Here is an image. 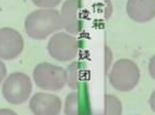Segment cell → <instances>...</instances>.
I'll return each instance as SVG.
<instances>
[{"label":"cell","mask_w":155,"mask_h":115,"mask_svg":"<svg viewBox=\"0 0 155 115\" xmlns=\"http://www.w3.org/2000/svg\"><path fill=\"white\" fill-rule=\"evenodd\" d=\"M62 29L60 12L56 9L41 8L32 11L25 20V31L35 40H44Z\"/></svg>","instance_id":"cell-1"},{"label":"cell","mask_w":155,"mask_h":115,"mask_svg":"<svg viewBox=\"0 0 155 115\" xmlns=\"http://www.w3.org/2000/svg\"><path fill=\"white\" fill-rule=\"evenodd\" d=\"M141 71L134 61L121 59L116 62L109 74V81L119 92H129L137 85Z\"/></svg>","instance_id":"cell-2"},{"label":"cell","mask_w":155,"mask_h":115,"mask_svg":"<svg viewBox=\"0 0 155 115\" xmlns=\"http://www.w3.org/2000/svg\"><path fill=\"white\" fill-rule=\"evenodd\" d=\"M31 92V79L28 75L22 72L9 74L2 82V96L12 105H20L27 102Z\"/></svg>","instance_id":"cell-3"},{"label":"cell","mask_w":155,"mask_h":115,"mask_svg":"<svg viewBox=\"0 0 155 115\" xmlns=\"http://www.w3.org/2000/svg\"><path fill=\"white\" fill-rule=\"evenodd\" d=\"M33 80L44 91H61L66 84L65 70L51 63H41L33 70Z\"/></svg>","instance_id":"cell-4"},{"label":"cell","mask_w":155,"mask_h":115,"mask_svg":"<svg viewBox=\"0 0 155 115\" xmlns=\"http://www.w3.org/2000/svg\"><path fill=\"white\" fill-rule=\"evenodd\" d=\"M50 56L59 62H68L74 60L79 52V43L71 34L55 33L48 43Z\"/></svg>","instance_id":"cell-5"},{"label":"cell","mask_w":155,"mask_h":115,"mask_svg":"<svg viewBox=\"0 0 155 115\" xmlns=\"http://www.w3.org/2000/svg\"><path fill=\"white\" fill-rule=\"evenodd\" d=\"M24 49V39L16 29L0 28V60L17 59Z\"/></svg>","instance_id":"cell-6"},{"label":"cell","mask_w":155,"mask_h":115,"mask_svg":"<svg viewBox=\"0 0 155 115\" xmlns=\"http://www.w3.org/2000/svg\"><path fill=\"white\" fill-rule=\"evenodd\" d=\"M62 28L67 33L77 35L82 31L84 26L82 5L79 0H66L60 11Z\"/></svg>","instance_id":"cell-7"},{"label":"cell","mask_w":155,"mask_h":115,"mask_svg":"<svg viewBox=\"0 0 155 115\" xmlns=\"http://www.w3.org/2000/svg\"><path fill=\"white\" fill-rule=\"evenodd\" d=\"M29 108L34 115H59L62 102L53 94L37 92L30 99Z\"/></svg>","instance_id":"cell-8"},{"label":"cell","mask_w":155,"mask_h":115,"mask_svg":"<svg viewBox=\"0 0 155 115\" xmlns=\"http://www.w3.org/2000/svg\"><path fill=\"white\" fill-rule=\"evenodd\" d=\"M126 11L132 21L147 23L155 16V0H127Z\"/></svg>","instance_id":"cell-9"},{"label":"cell","mask_w":155,"mask_h":115,"mask_svg":"<svg viewBox=\"0 0 155 115\" xmlns=\"http://www.w3.org/2000/svg\"><path fill=\"white\" fill-rule=\"evenodd\" d=\"M86 69L80 62H72L65 69V81L69 89L77 91L86 79Z\"/></svg>","instance_id":"cell-10"},{"label":"cell","mask_w":155,"mask_h":115,"mask_svg":"<svg viewBox=\"0 0 155 115\" xmlns=\"http://www.w3.org/2000/svg\"><path fill=\"white\" fill-rule=\"evenodd\" d=\"M122 104L117 97L113 95H107L104 97V107L102 114L98 115H121Z\"/></svg>","instance_id":"cell-11"},{"label":"cell","mask_w":155,"mask_h":115,"mask_svg":"<svg viewBox=\"0 0 155 115\" xmlns=\"http://www.w3.org/2000/svg\"><path fill=\"white\" fill-rule=\"evenodd\" d=\"M79 96L78 92H71L67 95L64 103V114L65 115H80Z\"/></svg>","instance_id":"cell-12"},{"label":"cell","mask_w":155,"mask_h":115,"mask_svg":"<svg viewBox=\"0 0 155 115\" xmlns=\"http://www.w3.org/2000/svg\"><path fill=\"white\" fill-rule=\"evenodd\" d=\"M62 0H32L34 4L39 8L53 9L61 3Z\"/></svg>","instance_id":"cell-13"},{"label":"cell","mask_w":155,"mask_h":115,"mask_svg":"<svg viewBox=\"0 0 155 115\" xmlns=\"http://www.w3.org/2000/svg\"><path fill=\"white\" fill-rule=\"evenodd\" d=\"M6 74H7V69L6 66L3 62L0 60V84L4 81V79L6 78Z\"/></svg>","instance_id":"cell-14"},{"label":"cell","mask_w":155,"mask_h":115,"mask_svg":"<svg viewBox=\"0 0 155 115\" xmlns=\"http://www.w3.org/2000/svg\"><path fill=\"white\" fill-rule=\"evenodd\" d=\"M0 115H18L11 109H0Z\"/></svg>","instance_id":"cell-15"}]
</instances>
